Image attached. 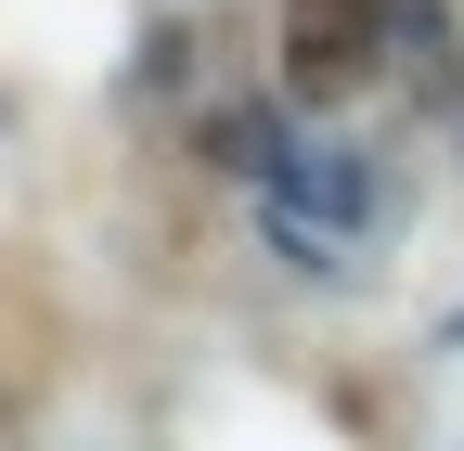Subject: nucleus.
Returning a JSON list of instances; mask_svg holds the SVG:
<instances>
[{"label": "nucleus", "mask_w": 464, "mask_h": 451, "mask_svg": "<svg viewBox=\"0 0 464 451\" xmlns=\"http://www.w3.org/2000/svg\"><path fill=\"white\" fill-rule=\"evenodd\" d=\"M374 65V0H297L284 14V78L297 91H348Z\"/></svg>", "instance_id": "f257e3e1"}]
</instances>
